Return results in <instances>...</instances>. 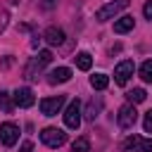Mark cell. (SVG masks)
Returning a JSON list of instances; mask_svg holds the SVG:
<instances>
[{"label": "cell", "mask_w": 152, "mask_h": 152, "mask_svg": "<svg viewBox=\"0 0 152 152\" xmlns=\"http://www.w3.org/2000/svg\"><path fill=\"white\" fill-rule=\"evenodd\" d=\"M71 152H90V140H88L86 135L76 138V140L71 142Z\"/></svg>", "instance_id": "obj_18"}, {"label": "cell", "mask_w": 152, "mask_h": 152, "mask_svg": "<svg viewBox=\"0 0 152 152\" xmlns=\"http://www.w3.org/2000/svg\"><path fill=\"white\" fill-rule=\"evenodd\" d=\"M50 62H52V52H50V50H40V52H38V55H36V57L26 64L24 76H26L28 81H36V78H38V74H40V71H43Z\"/></svg>", "instance_id": "obj_1"}, {"label": "cell", "mask_w": 152, "mask_h": 152, "mask_svg": "<svg viewBox=\"0 0 152 152\" xmlns=\"http://www.w3.org/2000/svg\"><path fill=\"white\" fill-rule=\"evenodd\" d=\"M40 140L48 145V147H62L64 142H66V133L62 131V128H43L40 131Z\"/></svg>", "instance_id": "obj_3"}, {"label": "cell", "mask_w": 152, "mask_h": 152, "mask_svg": "<svg viewBox=\"0 0 152 152\" xmlns=\"http://www.w3.org/2000/svg\"><path fill=\"white\" fill-rule=\"evenodd\" d=\"M140 78L145 83H152V59H145L140 64Z\"/></svg>", "instance_id": "obj_19"}, {"label": "cell", "mask_w": 152, "mask_h": 152, "mask_svg": "<svg viewBox=\"0 0 152 152\" xmlns=\"http://www.w3.org/2000/svg\"><path fill=\"white\" fill-rule=\"evenodd\" d=\"M133 71H135L133 59H124V62H119L116 69H114V81H116V86H126L128 78L133 76Z\"/></svg>", "instance_id": "obj_7"}, {"label": "cell", "mask_w": 152, "mask_h": 152, "mask_svg": "<svg viewBox=\"0 0 152 152\" xmlns=\"http://www.w3.org/2000/svg\"><path fill=\"white\" fill-rule=\"evenodd\" d=\"M64 124H66V128H71V131H76V128L81 126V102H78V100H71V102H69V107H66V112H64Z\"/></svg>", "instance_id": "obj_8"}, {"label": "cell", "mask_w": 152, "mask_h": 152, "mask_svg": "<svg viewBox=\"0 0 152 152\" xmlns=\"http://www.w3.org/2000/svg\"><path fill=\"white\" fill-rule=\"evenodd\" d=\"M43 5H45V7H52V5H55V0H45Z\"/></svg>", "instance_id": "obj_24"}, {"label": "cell", "mask_w": 152, "mask_h": 152, "mask_svg": "<svg viewBox=\"0 0 152 152\" xmlns=\"http://www.w3.org/2000/svg\"><path fill=\"white\" fill-rule=\"evenodd\" d=\"M124 150L126 152H152V140L142 135H128L124 140Z\"/></svg>", "instance_id": "obj_6"}, {"label": "cell", "mask_w": 152, "mask_h": 152, "mask_svg": "<svg viewBox=\"0 0 152 152\" xmlns=\"http://www.w3.org/2000/svg\"><path fill=\"white\" fill-rule=\"evenodd\" d=\"M135 121H138V112H135V107L128 102V104H124L121 109H119V114H116V124L121 126V128H133L135 126Z\"/></svg>", "instance_id": "obj_5"}, {"label": "cell", "mask_w": 152, "mask_h": 152, "mask_svg": "<svg viewBox=\"0 0 152 152\" xmlns=\"http://www.w3.org/2000/svg\"><path fill=\"white\" fill-rule=\"evenodd\" d=\"M17 140H19V126L12 124V121L0 124V142H2L5 147H12Z\"/></svg>", "instance_id": "obj_9"}, {"label": "cell", "mask_w": 152, "mask_h": 152, "mask_svg": "<svg viewBox=\"0 0 152 152\" xmlns=\"http://www.w3.org/2000/svg\"><path fill=\"white\" fill-rule=\"evenodd\" d=\"M90 86L95 90H104L109 86V76L107 74H95V76H90Z\"/></svg>", "instance_id": "obj_16"}, {"label": "cell", "mask_w": 152, "mask_h": 152, "mask_svg": "<svg viewBox=\"0 0 152 152\" xmlns=\"http://www.w3.org/2000/svg\"><path fill=\"white\" fill-rule=\"evenodd\" d=\"M71 78V69L69 66H57V69H52L50 74H48V83H66Z\"/></svg>", "instance_id": "obj_11"}, {"label": "cell", "mask_w": 152, "mask_h": 152, "mask_svg": "<svg viewBox=\"0 0 152 152\" xmlns=\"http://www.w3.org/2000/svg\"><path fill=\"white\" fill-rule=\"evenodd\" d=\"M0 109H2V112H7V114L14 109V100H12V97H10V93H5V90H0Z\"/></svg>", "instance_id": "obj_20"}, {"label": "cell", "mask_w": 152, "mask_h": 152, "mask_svg": "<svg viewBox=\"0 0 152 152\" xmlns=\"http://www.w3.org/2000/svg\"><path fill=\"white\" fill-rule=\"evenodd\" d=\"M126 97H128L131 104H138V102H145V100H147V93H145L142 88H133V90L126 93Z\"/></svg>", "instance_id": "obj_17"}, {"label": "cell", "mask_w": 152, "mask_h": 152, "mask_svg": "<svg viewBox=\"0 0 152 152\" xmlns=\"http://www.w3.org/2000/svg\"><path fill=\"white\" fill-rule=\"evenodd\" d=\"M100 109H102V100H100V97H93V100L86 104V114H83V116H86L88 121H95V116L100 114Z\"/></svg>", "instance_id": "obj_13"}, {"label": "cell", "mask_w": 152, "mask_h": 152, "mask_svg": "<svg viewBox=\"0 0 152 152\" xmlns=\"http://www.w3.org/2000/svg\"><path fill=\"white\" fill-rule=\"evenodd\" d=\"M12 100H14V104H17V107H21V109H26V107H31V104L36 102V97H33V90H31V88H17V90H14V95H12Z\"/></svg>", "instance_id": "obj_10"}, {"label": "cell", "mask_w": 152, "mask_h": 152, "mask_svg": "<svg viewBox=\"0 0 152 152\" xmlns=\"http://www.w3.org/2000/svg\"><path fill=\"white\" fill-rule=\"evenodd\" d=\"M19 152H33V142L31 140H24L21 147H19Z\"/></svg>", "instance_id": "obj_22"}, {"label": "cell", "mask_w": 152, "mask_h": 152, "mask_svg": "<svg viewBox=\"0 0 152 152\" xmlns=\"http://www.w3.org/2000/svg\"><path fill=\"white\" fill-rule=\"evenodd\" d=\"M142 14H145L147 19H152V0H150V2H145V7H142Z\"/></svg>", "instance_id": "obj_23"}, {"label": "cell", "mask_w": 152, "mask_h": 152, "mask_svg": "<svg viewBox=\"0 0 152 152\" xmlns=\"http://www.w3.org/2000/svg\"><path fill=\"white\" fill-rule=\"evenodd\" d=\"M43 38H45L50 45H62V43H64V31L57 28V26H50V28L43 33Z\"/></svg>", "instance_id": "obj_12"}, {"label": "cell", "mask_w": 152, "mask_h": 152, "mask_svg": "<svg viewBox=\"0 0 152 152\" xmlns=\"http://www.w3.org/2000/svg\"><path fill=\"white\" fill-rule=\"evenodd\" d=\"M74 62H76V66H78L81 71H88V69L93 66V57H90L88 52H78V55L74 57Z\"/></svg>", "instance_id": "obj_15"}, {"label": "cell", "mask_w": 152, "mask_h": 152, "mask_svg": "<svg viewBox=\"0 0 152 152\" xmlns=\"http://www.w3.org/2000/svg\"><path fill=\"white\" fill-rule=\"evenodd\" d=\"M66 102V95H55V97H45L40 100V114L43 116H55Z\"/></svg>", "instance_id": "obj_4"}, {"label": "cell", "mask_w": 152, "mask_h": 152, "mask_svg": "<svg viewBox=\"0 0 152 152\" xmlns=\"http://www.w3.org/2000/svg\"><path fill=\"white\" fill-rule=\"evenodd\" d=\"M142 128H145V133H152V109H150V112H145V121H142Z\"/></svg>", "instance_id": "obj_21"}, {"label": "cell", "mask_w": 152, "mask_h": 152, "mask_svg": "<svg viewBox=\"0 0 152 152\" xmlns=\"http://www.w3.org/2000/svg\"><path fill=\"white\" fill-rule=\"evenodd\" d=\"M133 17H121L119 21H114V33H126V31H131L133 28Z\"/></svg>", "instance_id": "obj_14"}, {"label": "cell", "mask_w": 152, "mask_h": 152, "mask_svg": "<svg viewBox=\"0 0 152 152\" xmlns=\"http://www.w3.org/2000/svg\"><path fill=\"white\" fill-rule=\"evenodd\" d=\"M126 7H128V0H114V2H107L104 7H100V10L95 12V19H97V21H107V19L116 17L119 12H124Z\"/></svg>", "instance_id": "obj_2"}]
</instances>
